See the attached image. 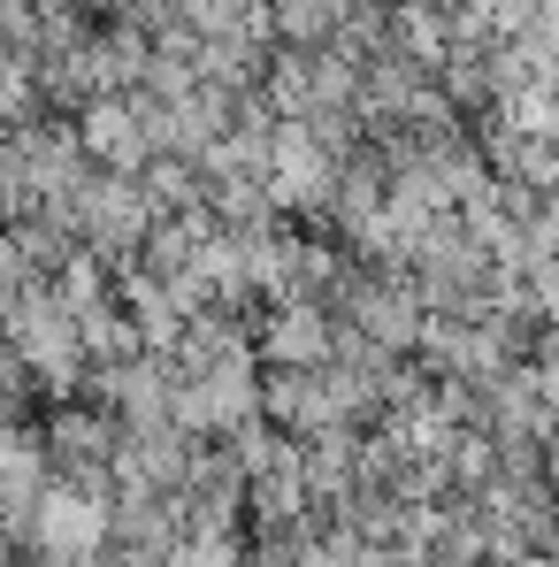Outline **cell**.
<instances>
[{"label": "cell", "mask_w": 559, "mask_h": 567, "mask_svg": "<svg viewBox=\"0 0 559 567\" xmlns=\"http://www.w3.org/2000/svg\"><path fill=\"white\" fill-rule=\"evenodd\" d=\"M353 322H361V338H375V353H406L422 338V299L406 284H361L353 291Z\"/></svg>", "instance_id": "obj_1"}, {"label": "cell", "mask_w": 559, "mask_h": 567, "mask_svg": "<svg viewBox=\"0 0 559 567\" xmlns=\"http://www.w3.org/2000/svg\"><path fill=\"white\" fill-rule=\"evenodd\" d=\"M338 330H330V315H314L307 299H291L283 315H269V361L277 369H330V346Z\"/></svg>", "instance_id": "obj_2"}]
</instances>
